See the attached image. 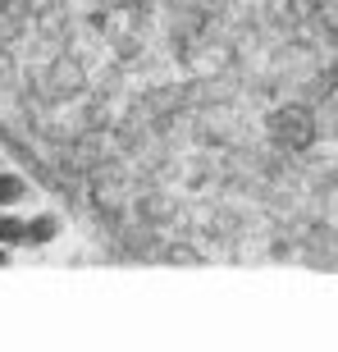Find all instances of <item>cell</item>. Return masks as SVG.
Listing matches in <instances>:
<instances>
[{
    "mask_svg": "<svg viewBox=\"0 0 338 352\" xmlns=\"http://www.w3.org/2000/svg\"><path fill=\"white\" fill-rule=\"evenodd\" d=\"M27 192H32V188H27L23 174H0V206H14V201H23Z\"/></svg>",
    "mask_w": 338,
    "mask_h": 352,
    "instance_id": "2",
    "label": "cell"
},
{
    "mask_svg": "<svg viewBox=\"0 0 338 352\" xmlns=\"http://www.w3.org/2000/svg\"><path fill=\"white\" fill-rule=\"evenodd\" d=\"M55 238H60V215H32L27 220V234H23L27 248H46Z\"/></svg>",
    "mask_w": 338,
    "mask_h": 352,
    "instance_id": "1",
    "label": "cell"
},
{
    "mask_svg": "<svg viewBox=\"0 0 338 352\" xmlns=\"http://www.w3.org/2000/svg\"><path fill=\"white\" fill-rule=\"evenodd\" d=\"M5 265H10V248H5V243H0V270H5Z\"/></svg>",
    "mask_w": 338,
    "mask_h": 352,
    "instance_id": "4",
    "label": "cell"
},
{
    "mask_svg": "<svg viewBox=\"0 0 338 352\" xmlns=\"http://www.w3.org/2000/svg\"><path fill=\"white\" fill-rule=\"evenodd\" d=\"M23 234H27V220H19V215H0V243H5V248L23 243Z\"/></svg>",
    "mask_w": 338,
    "mask_h": 352,
    "instance_id": "3",
    "label": "cell"
}]
</instances>
